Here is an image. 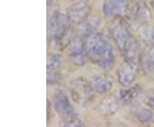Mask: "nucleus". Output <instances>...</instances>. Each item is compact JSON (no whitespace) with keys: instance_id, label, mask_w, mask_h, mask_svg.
Returning a JSON list of instances; mask_svg holds the SVG:
<instances>
[{"instance_id":"20e7f679","label":"nucleus","mask_w":154,"mask_h":127,"mask_svg":"<svg viewBox=\"0 0 154 127\" xmlns=\"http://www.w3.org/2000/svg\"><path fill=\"white\" fill-rule=\"evenodd\" d=\"M69 18L60 11H55L51 15L48 21V33L54 40L63 39L69 29Z\"/></svg>"},{"instance_id":"4468645a","label":"nucleus","mask_w":154,"mask_h":127,"mask_svg":"<svg viewBox=\"0 0 154 127\" xmlns=\"http://www.w3.org/2000/svg\"><path fill=\"white\" fill-rule=\"evenodd\" d=\"M141 90V87L139 84H136L127 89H122L120 91V99L123 103L130 104L140 95Z\"/></svg>"},{"instance_id":"dca6fc26","label":"nucleus","mask_w":154,"mask_h":127,"mask_svg":"<svg viewBox=\"0 0 154 127\" xmlns=\"http://www.w3.org/2000/svg\"><path fill=\"white\" fill-rule=\"evenodd\" d=\"M134 113L135 118L141 123H147L153 119L152 112L146 107H142V106L136 107Z\"/></svg>"},{"instance_id":"6e6552de","label":"nucleus","mask_w":154,"mask_h":127,"mask_svg":"<svg viewBox=\"0 0 154 127\" xmlns=\"http://www.w3.org/2000/svg\"><path fill=\"white\" fill-rule=\"evenodd\" d=\"M90 14V6L87 0H77L68 11V17L70 22L82 23Z\"/></svg>"},{"instance_id":"f257e3e1","label":"nucleus","mask_w":154,"mask_h":127,"mask_svg":"<svg viewBox=\"0 0 154 127\" xmlns=\"http://www.w3.org/2000/svg\"><path fill=\"white\" fill-rule=\"evenodd\" d=\"M88 58L102 70L109 71L115 65V55L109 40L103 33L94 31L84 36Z\"/></svg>"},{"instance_id":"aec40b11","label":"nucleus","mask_w":154,"mask_h":127,"mask_svg":"<svg viewBox=\"0 0 154 127\" xmlns=\"http://www.w3.org/2000/svg\"><path fill=\"white\" fill-rule=\"evenodd\" d=\"M152 1V10L154 11V0H151Z\"/></svg>"},{"instance_id":"a211bd4d","label":"nucleus","mask_w":154,"mask_h":127,"mask_svg":"<svg viewBox=\"0 0 154 127\" xmlns=\"http://www.w3.org/2000/svg\"><path fill=\"white\" fill-rule=\"evenodd\" d=\"M144 100L146 106L154 109V89H152L146 93Z\"/></svg>"},{"instance_id":"1a4fd4ad","label":"nucleus","mask_w":154,"mask_h":127,"mask_svg":"<svg viewBox=\"0 0 154 127\" xmlns=\"http://www.w3.org/2000/svg\"><path fill=\"white\" fill-rule=\"evenodd\" d=\"M139 65L125 61L122 64L117 71V78L121 85L123 87H129L132 85L138 73Z\"/></svg>"},{"instance_id":"7ed1b4c3","label":"nucleus","mask_w":154,"mask_h":127,"mask_svg":"<svg viewBox=\"0 0 154 127\" xmlns=\"http://www.w3.org/2000/svg\"><path fill=\"white\" fill-rule=\"evenodd\" d=\"M69 91L73 100L80 105H85L89 102L94 92L91 83L82 78L71 81L69 83Z\"/></svg>"},{"instance_id":"9b49d317","label":"nucleus","mask_w":154,"mask_h":127,"mask_svg":"<svg viewBox=\"0 0 154 127\" xmlns=\"http://www.w3.org/2000/svg\"><path fill=\"white\" fill-rule=\"evenodd\" d=\"M141 65L148 77H154V45L147 46L141 54Z\"/></svg>"},{"instance_id":"f03ea898","label":"nucleus","mask_w":154,"mask_h":127,"mask_svg":"<svg viewBox=\"0 0 154 127\" xmlns=\"http://www.w3.org/2000/svg\"><path fill=\"white\" fill-rule=\"evenodd\" d=\"M112 37L125 61L140 65L141 60L140 47L137 40L127 28L117 25L112 28Z\"/></svg>"},{"instance_id":"9d476101","label":"nucleus","mask_w":154,"mask_h":127,"mask_svg":"<svg viewBox=\"0 0 154 127\" xmlns=\"http://www.w3.org/2000/svg\"><path fill=\"white\" fill-rule=\"evenodd\" d=\"M91 85L94 92L98 94H105L112 88L114 85V80L110 75L104 74L94 78Z\"/></svg>"},{"instance_id":"2eb2a0df","label":"nucleus","mask_w":154,"mask_h":127,"mask_svg":"<svg viewBox=\"0 0 154 127\" xmlns=\"http://www.w3.org/2000/svg\"><path fill=\"white\" fill-rule=\"evenodd\" d=\"M140 36L147 46L154 45V26L144 24L140 31Z\"/></svg>"},{"instance_id":"6ab92c4d","label":"nucleus","mask_w":154,"mask_h":127,"mask_svg":"<svg viewBox=\"0 0 154 127\" xmlns=\"http://www.w3.org/2000/svg\"><path fill=\"white\" fill-rule=\"evenodd\" d=\"M65 125L67 126H82L83 123L76 118H73L69 120H67Z\"/></svg>"},{"instance_id":"f3484780","label":"nucleus","mask_w":154,"mask_h":127,"mask_svg":"<svg viewBox=\"0 0 154 127\" xmlns=\"http://www.w3.org/2000/svg\"><path fill=\"white\" fill-rule=\"evenodd\" d=\"M61 55L58 53H51L47 56V61H46V67L47 71L53 72L57 69H58L61 65Z\"/></svg>"},{"instance_id":"412c9836","label":"nucleus","mask_w":154,"mask_h":127,"mask_svg":"<svg viewBox=\"0 0 154 127\" xmlns=\"http://www.w3.org/2000/svg\"><path fill=\"white\" fill-rule=\"evenodd\" d=\"M51 1H52V0H47V3H48V4H49V3H51Z\"/></svg>"},{"instance_id":"0eeeda50","label":"nucleus","mask_w":154,"mask_h":127,"mask_svg":"<svg viewBox=\"0 0 154 127\" xmlns=\"http://www.w3.org/2000/svg\"><path fill=\"white\" fill-rule=\"evenodd\" d=\"M128 0H105L103 5V11L105 17L114 19L123 16L128 9Z\"/></svg>"},{"instance_id":"423d86ee","label":"nucleus","mask_w":154,"mask_h":127,"mask_svg":"<svg viewBox=\"0 0 154 127\" xmlns=\"http://www.w3.org/2000/svg\"><path fill=\"white\" fill-rule=\"evenodd\" d=\"M68 56L71 63L75 66H83L87 61V52L84 46V41L80 39L72 40L68 51Z\"/></svg>"},{"instance_id":"ddd939ff","label":"nucleus","mask_w":154,"mask_h":127,"mask_svg":"<svg viewBox=\"0 0 154 127\" xmlns=\"http://www.w3.org/2000/svg\"><path fill=\"white\" fill-rule=\"evenodd\" d=\"M119 108L118 100L114 96L109 95L101 100L99 104V110L105 115H111L114 114Z\"/></svg>"},{"instance_id":"39448f33","label":"nucleus","mask_w":154,"mask_h":127,"mask_svg":"<svg viewBox=\"0 0 154 127\" xmlns=\"http://www.w3.org/2000/svg\"><path fill=\"white\" fill-rule=\"evenodd\" d=\"M53 106L56 112L58 115L64 119L65 120H69L73 118H75V111L72 106L69 98L64 92L57 91L53 95Z\"/></svg>"},{"instance_id":"f8f14e48","label":"nucleus","mask_w":154,"mask_h":127,"mask_svg":"<svg viewBox=\"0 0 154 127\" xmlns=\"http://www.w3.org/2000/svg\"><path fill=\"white\" fill-rule=\"evenodd\" d=\"M133 13L136 21L141 24H146L151 20V13L144 0H136Z\"/></svg>"}]
</instances>
